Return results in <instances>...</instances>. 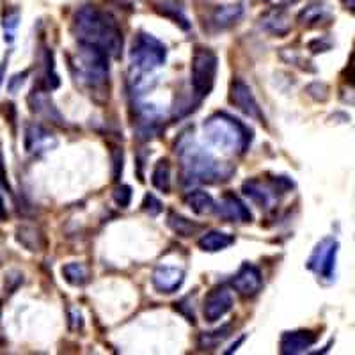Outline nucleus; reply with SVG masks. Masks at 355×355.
<instances>
[{
	"mask_svg": "<svg viewBox=\"0 0 355 355\" xmlns=\"http://www.w3.org/2000/svg\"><path fill=\"white\" fill-rule=\"evenodd\" d=\"M343 2H345V6H347L348 11L355 12V0H343Z\"/></svg>",
	"mask_w": 355,
	"mask_h": 355,
	"instance_id": "ea45409f",
	"label": "nucleus"
},
{
	"mask_svg": "<svg viewBox=\"0 0 355 355\" xmlns=\"http://www.w3.org/2000/svg\"><path fill=\"white\" fill-rule=\"evenodd\" d=\"M230 332H231L230 325H226V327H222V329H217V331H214V332H205V334L201 336V347L202 348H215L218 343H220V341H224V339L230 336Z\"/></svg>",
	"mask_w": 355,
	"mask_h": 355,
	"instance_id": "bb28decb",
	"label": "nucleus"
},
{
	"mask_svg": "<svg viewBox=\"0 0 355 355\" xmlns=\"http://www.w3.org/2000/svg\"><path fill=\"white\" fill-rule=\"evenodd\" d=\"M245 15V8L243 4H227V6H217L215 11L211 12L210 24L214 25L215 31H226V28L233 27L234 24H239Z\"/></svg>",
	"mask_w": 355,
	"mask_h": 355,
	"instance_id": "f3484780",
	"label": "nucleus"
},
{
	"mask_svg": "<svg viewBox=\"0 0 355 355\" xmlns=\"http://www.w3.org/2000/svg\"><path fill=\"white\" fill-rule=\"evenodd\" d=\"M28 105L36 116L43 117L46 121H52L55 125H64V119H62L61 112L55 109L52 98L46 94V91H43L41 87H34L31 96H28Z\"/></svg>",
	"mask_w": 355,
	"mask_h": 355,
	"instance_id": "dca6fc26",
	"label": "nucleus"
},
{
	"mask_svg": "<svg viewBox=\"0 0 355 355\" xmlns=\"http://www.w3.org/2000/svg\"><path fill=\"white\" fill-rule=\"evenodd\" d=\"M233 307V295L227 288L220 286L211 290L210 293L206 295L205 304H202V315L208 323H215L226 316Z\"/></svg>",
	"mask_w": 355,
	"mask_h": 355,
	"instance_id": "9d476101",
	"label": "nucleus"
},
{
	"mask_svg": "<svg viewBox=\"0 0 355 355\" xmlns=\"http://www.w3.org/2000/svg\"><path fill=\"white\" fill-rule=\"evenodd\" d=\"M151 183H153L155 189L164 192V194L171 192V166L167 158H162L157 162L153 174H151Z\"/></svg>",
	"mask_w": 355,
	"mask_h": 355,
	"instance_id": "b1692460",
	"label": "nucleus"
},
{
	"mask_svg": "<svg viewBox=\"0 0 355 355\" xmlns=\"http://www.w3.org/2000/svg\"><path fill=\"white\" fill-rule=\"evenodd\" d=\"M265 2H268V4H274V6H277V8H281V6L295 4L297 0H265Z\"/></svg>",
	"mask_w": 355,
	"mask_h": 355,
	"instance_id": "e433bc0d",
	"label": "nucleus"
},
{
	"mask_svg": "<svg viewBox=\"0 0 355 355\" xmlns=\"http://www.w3.org/2000/svg\"><path fill=\"white\" fill-rule=\"evenodd\" d=\"M176 153L182 162L185 183H214L218 180H230L234 173L233 167L218 162L189 133H183L178 141Z\"/></svg>",
	"mask_w": 355,
	"mask_h": 355,
	"instance_id": "f03ea898",
	"label": "nucleus"
},
{
	"mask_svg": "<svg viewBox=\"0 0 355 355\" xmlns=\"http://www.w3.org/2000/svg\"><path fill=\"white\" fill-rule=\"evenodd\" d=\"M332 46L331 40L327 37H318V40H313L309 43V50L313 53H320V52H329Z\"/></svg>",
	"mask_w": 355,
	"mask_h": 355,
	"instance_id": "7c9ffc66",
	"label": "nucleus"
},
{
	"mask_svg": "<svg viewBox=\"0 0 355 355\" xmlns=\"http://www.w3.org/2000/svg\"><path fill=\"white\" fill-rule=\"evenodd\" d=\"M167 224H169V227L174 233L183 236V239H189V236H192V234H196L201 230V224H196V222L174 214V211H169V215H167Z\"/></svg>",
	"mask_w": 355,
	"mask_h": 355,
	"instance_id": "5701e85b",
	"label": "nucleus"
},
{
	"mask_svg": "<svg viewBox=\"0 0 355 355\" xmlns=\"http://www.w3.org/2000/svg\"><path fill=\"white\" fill-rule=\"evenodd\" d=\"M142 210H144L146 214H150L151 217H157V215L162 214L164 208H162V202L158 201L153 194H146L144 201H142Z\"/></svg>",
	"mask_w": 355,
	"mask_h": 355,
	"instance_id": "c756f323",
	"label": "nucleus"
},
{
	"mask_svg": "<svg viewBox=\"0 0 355 355\" xmlns=\"http://www.w3.org/2000/svg\"><path fill=\"white\" fill-rule=\"evenodd\" d=\"M167 49L166 44L148 33H139L130 50V69L132 82L142 87L144 77L153 75L158 68L166 64Z\"/></svg>",
	"mask_w": 355,
	"mask_h": 355,
	"instance_id": "20e7f679",
	"label": "nucleus"
},
{
	"mask_svg": "<svg viewBox=\"0 0 355 355\" xmlns=\"http://www.w3.org/2000/svg\"><path fill=\"white\" fill-rule=\"evenodd\" d=\"M6 68H8V57L4 59V62L0 64V85L4 82V75H6Z\"/></svg>",
	"mask_w": 355,
	"mask_h": 355,
	"instance_id": "58836bf2",
	"label": "nucleus"
},
{
	"mask_svg": "<svg viewBox=\"0 0 355 355\" xmlns=\"http://www.w3.org/2000/svg\"><path fill=\"white\" fill-rule=\"evenodd\" d=\"M339 243L334 239L327 236V239L320 240L316 247L311 252L309 259H307L306 266L311 272H315L316 275L323 279L332 281L336 272V258H338Z\"/></svg>",
	"mask_w": 355,
	"mask_h": 355,
	"instance_id": "6e6552de",
	"label": "nucleus"
},
{
	"mask_svg": "<svg viewBox=\"0 0 355 355\" xmlns=\"http://www.w3.org/2000/svg\"><path fill=\"white\" fill-rule=\"evenodd\" d=\"M62 275L71 286H84L89 281L87 268L78 261H71L62 266Z\"/></svg>",
	"mask_w": 355,
	"mask_h": 355,
	"instance_id": "393cba45",
	"label": "nucleus"
},
{
	"mask_svg": "<svg viewBox=\"0 0 355 355\" xmlns=\"http://www.w3.org/2000/svg\"><path fill=\"white\" fill-rule=\"evenodd\" d=\"M293 189V182L288 176H275L272 182H263L258 178H250L243 182L242 190L243 194L259 208H272L279 198L286 194L288 190Z\"/></svg>",
	"mask_w": 355,
	"mask_h": 355,
	"instance_id": "0eeeda50",
	"label": "nucleus"
},
{
	"mask_svg": "<svg viewBox=\"0 0 355 355\" xmlns=\"http://www.w3.org/2000/svg\"><path fill=\"white\" fill-rule=\"evenodd\" d=\"M199 247L206 252H218V250H224L227 247H231L234 243V236L230 233H222V231L211 230L208 233H205L199 239Z\"/></svg>",
	"mask_w": 355,
	"mask_h": 355,
	"instance_id": "aec40b11",
	"label": "nucleus"
},
{
	"mask_svg": "<svg viewBox=\"0 0 355 355\" xmlns=\"http://www.w3.org/2000/svg\"><path fill=\"white\" fill-rule=\"evenodd\" d=\"M44 78H46V89H55L59 87V77L55 73V66H53V53L50 50L44 52Z\"/></svg>",
	"mask_w": 355,
	"mask_h": 355,
	"instance_id": "cd10ccee",
	"label": "nucleus"
},
{
	"mask_svg": "<svg viewBox=\"0 0 355 355\" xmlns=\"http://www.w3.org/2000/svg\"><path fill=\"white\" fill-rule=\"evenodd\" d=\"M17 239L18 242H20L25 249L31 250V252L43 250L44 247V236L36 230V227H31V226L18 227Z\"/></svg>",
	"mask_w": 355,
	"mask_h": 355,
	"instance_id": "4be33fe9",
	"label": "nucleus"
},
{
	"mask_svg": "<svg viewBox=\"0 0 355 355\" xmlns=\"http://www.w3.org/2000/svg\"><path fill=\"white\" fill-rule=\"evenodd\" d=\"M6 217H8V210H6L4 199H2V194H0V220H6Z\"/></svg>",
	"mask_w": 355,
	"mask_h": 355,
	"instance_id": "4c0bfd02",
	"label": "nucleus"
},
{
	"mask_svg": "<svg viewBox=\"0 0 355 355\" xmlns=\"http://www.w3.org/2000/svg\"><path fill=\"white\" fill-rule=\"evenodd\" d=\"M0 183H4L8 187V180H6V164H4V155L0 151Z\"/></svg>",
	"mask_w": 355,
	"mask_h": 355,
	"instance_id": "f704fd0d",
	"label": "nucleus"
},
{
	"mask_svg": "<svg viewBox=\"0 0 355 355\" xmlns=\"http://www.w3.org/2000/svg\"><path fill=\"white\" fill-rule=\"evenodd\" d=\"M215 214L226 222H236V224H247L252 220V214L249 211L245 202L234 194H224L218 205H215Z\"/></svg>",
	"mask_w": 355,
	"mask_h": 355,
	"instance_id": "f8f14e48",
	"label": "nucleus"
},
{
	"mask_svg": "<svg viewBox=\"0 0 355 355\" xmlns=\"http://www.w3.org/2000/svg\"><path fill=\"white\" fill-rule=\"evenodd\" d=\"M71 31L78 43L98 46L109 57L119 59L123 52V33L116 18L98 6L85 4L73 15Z\"/></svg>",
	"mask_w": 355,
	"mask_h": 355,
	"instance_id": "f257e3e1",
	"label": "nucleus"
},
{
	"mask_svg": "<svg viewBox=\"0 0 355 355\" xmlns=\"http://www.w3.org/2000/svg\"><path fill=\"white\" fill-rule=\"evenodd\" d=\"M343 78L345 82H348L350 85H355V52L352 53L347 68L343 69Z\"/></svg>",
	"mask_w": 355,
	"mask_h": 355,
	"instance_id": "473e14b6",
	"label": "nucleus"
},
{
	"mask_svg": "<svg viewBox=\"0 0 355 355\" xmlns=\"http://www.w3.org/2000/svg\"><path fill=\"white\" fill-rule=\"evenodd\" d=\"M231 286L239 291L242 297H254L263 286V277L258 266L243 263L240 270L231 279Z\"/></svg>",
	"mask_w": 355,
	"mask_h": 355,
	"instance_id": "ddd939ff",
	"label": "nucleus"
},
{
	"mask_svg": "<svg viewBox=\"0 0 355 355\" xmlns=\"http://www.w3.org/2000/svg\"><path fill=\"white\" fill-rule=\"evenodd\" d=\"M0 311H2V302H0Z\"/></svg>",
	"mask_w": 355,
	"mask_h": 355,
	"instance_id": "a19ab883",
	"label": "nucleus"
},
{
	"mask_svg": "<svg viewBox=\"0 0 355 355\" xmlns=\"http://www.w3.org/2000/svg\"><path fill=\"white\" fill-rule=\"evenodd\" d=\"M202 135L214 148L227 155H240L249 150L250 130L236 117L226 112H215L202 123Z\"/></svg>",
	"mask_w": 355,
	"mask_h": 355,
	"instance_id": "7ed1b4c3",
	"label": "nucleus"
},
{
	"mask_svg": "<svg viewBox=\"0 0 355 355\" xmlns=\"http://www.w3.org/2000/svg\"><path fill=\"white\" fill-rule=\"evenodd\" d=\"M243 341H245V336H242V338H239V341H236V343H233V345H231V347L227 348V350L224 352V354L227 355V354H233V352H236V350H239V347H240V345L243 343Z\"/></svg>",
	"mask_w": 355,
	"mask_h": 355,
	"instance_id": "c9c22d12",
	"label": "nucleus"
},
{
	"mask_svg": "<svg viewBox=\"0 0 355 355\" xmlns=\"http://www.w3.org/2000/svg\"><path fill=\"white\" fill-rule=\"evenodd\" d=\"M331 20V11H329L327 4L322 2V0H315V2H311L307 8H304L302 11L299 12V17H297V21L300 25H306V27H316L322 21H329Z\"/></svg>",
	"mask_w": 355,
	"mask_h": 355,
	"instance_id": "6ab92c4d",
	"label": "nucleus"
},
{
	"mask_svg": "<svg viewBox=\"0 0 355 355\" xmlns=\"http://www.w3.org/2000/svg\"><path fill=\"white\" fill-rule=\"evenodd\" d=\"M185 202L190 210L198 215H210L215 211V199L205 190H192L185 196Z\"/></svg>",
	"mask_w": 355,
	"mask_h": 355,
	"instance_id": "412c9836",
	"label": "nucleus"
},
{
	"mask_svg": "<svg viewBox=\"0 0 355 355\" xmlns=\"http://www.w3.org/2000/svg\"><path fill=\"white\" fill-rule=\"evenodd\" d=\"M218 57L210 49H198L192 57V66H190V84L194 91L196 100H205L211 93L217 77Z\"/></svg>",
	"mask_w": 355,
	"mask_h": 355,
	"instance_id": "423d86ee",
	"label": "nucleus"
},
{
	"mask_svg": "<svg viewBox=\"0 0 355 355\" xmlns=\"http://www.w3.org/2000/svg\"><path fill=\"white\" fill-rule=\"evenodd\" d=\"M151 283L158 293H174L185 283V272L178 266L158 265L153 272Z\"/></svg>",
	"mask_w": 355,
	"mask_h": 355,
	"instance_id": "2eb2a0df",
	"label": "nucleus"
},
{
	"mask_svg": "<svg viewBox=\"0 0 355 355\" xmlns=\"http://www.w3.org/2000/svg\"><path fill=\"white\" fill-rule=\"evenodd\" d=\"M112 160H114V167H116V171H114V178H116V180H119V174L123 173V153L121 151H114Z\"/></svg>",
	"mask_w": 355,
	"mask_h": 355,
	"instance_id": "72a5a7b5",
	"label": "nucleus"
},
{
	"mask_svg": "<svg viewBox=\"0 0 355 355\" xmlns=\"http://www.w3.org/2000/svg\"><path fill=\"white\" fill-rule=\"evenodd\" d=\"M230 101L242 114H245L250 119H256L259 123H265V116L261 112L258 100L252 94V89L240 78H234L230 87Z\"/></svg>",
	"mask_w": 355,
	"mask_h": 355,
	"instance_id": "1a4fd4ad",
	"label": "nucleus"
},
{
	"mask_svg": "<svg viewBox=\"0 0 355 355\" xmlns=\"http://www.w3.org/2000/svg\"><path fill=\"white\" fill-rule=\"evenodd\" d=\"M18 25H20V11L18 9H9L2 18V27H4V40L8 43H12L15 40V33H17Z\"/></svg>",
	"mask_w": 355,
	"mask_h": 355,
	"instance_id": "a878e982",
	"label": "nucleus"
},
{
	"mask_svg": "<svg viewBox=\"0 0 355 355\" xmlns=\"http://www.w3.org/2000/svg\"><path fill=\"white\" fill-rule=\"evenodd\" d=\"M318 341V334L313 331H291L284 332L279 341L281 354L284 355H299L309 352Z\"/></svg>",
	"mask_w": 355,
	"mask_h": 355,
	"instance_id": "4468645a",
	"label": "nucleus"
},
{
	"mask_svg": "<svg viewBox=\"0 0 355 355\" xmlns=\"http://www.w3.org/2000/svg\"><path fill=\"white\" fill-rule=\"evenodd\" d=\"M112 198H114V201H116L117 206L126 208V206L130 205V201H132V189H130L128 185L117 187V189H114Z\"/></svg>",
	"mask_w": 355,
	"mask_h": 355,
	"instance_id": "c85d7f7f",
	"label": "nucleus"
},
{
	"mask_svg": "<svg viewBox=\"0 0 355 355\" xmlns=\"http://www.w3.org/2000/svg\"><path fill=\"white\" fill-rule=\"evenodd\" d=\"M27 77H28V71H24V73H18V75H15L12 78H9V84H8L9 91H11L12 94L18 93V91L21 89V85L25 84V78Z\"/></svg>",
	"mask_w": 355,
	"mask_h": 355,
	"instance_id": "2f4dec72",
	"label": "nucleus"
},
{
	"mask_svg": "<svg viewBox=\"0 0 355 355\" xmlns=\"http://www.w3.org/2000/svg\"><path fill=\"white\" fill-rule=\"evenodd\" d=\"M71 69L80 84L98 89L109 82V55L98 46L78 43L77 53L71 57Z\"/></svg>",
	"mask_w": 355,
	"mask_h": 355,
	"instance_id": "39448f33",
	"label": "nucleus"
},
{
	"mask_svg": "<svg viewBox=\"0 0 355 355\" xmlns=\"http://www.w3.org/2000/svg\"><path fill=\"white\" fill-rule=\"evenodd\" d=\"M259 25H261L263 31H266V33H270L279 37L286 36V34L291 31V24L288 15L283 11V9H277V8L266 11L265 15L259 18Z\"/></svg>",
	"mask_w": 355,
	"mask_h": 355,
	"instance_id": "a211bd4d",
	"label": "nucleus"
},
{
	"mask_svg": "<svg viewBox=\"0 0 355 355\" xmlns=\"http://www.w3.org/2000/svg\"><path fill=\"white\" fill-rule=\"evenodd\" d=\"M57 146V137L41 125H28L25 128V150L34 157L49 153Z\"/></svg>",
	"mask_w": 355,
	"mask_h": 355,
	"instance_id": "9b49d317",
	"label": "nucleus"
}]
</instances>
